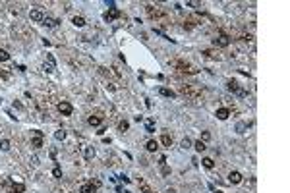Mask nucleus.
<instances>
[{
	"mask_svg": "<svg viewBox=\"0 0 290 193\" xmlns=\"http://www.w3.org/2000/svg\"><path fill=\"white\" fill-rule=\"evenodd\" d=\"M23 191H25L23 184H14L12 187H10V193H23Z\"/></svg>",
	"mask_w": 290,
	"mask_h": 193,
	"instance_id": "15",
	"label": "nucleus"
},
{
	"mask_svg": "<svg viewBox=\"0 0 290 193\" xmlns=\"http://www.w3.org/2000/svg\"><path fill=\"white\" fill-rule=\"evenodd\" d=\"M201 162H203V166H205V168H213V166H215V162H213V158H209V156H207V158H203Z\"/></svg>",
	"mask_w": 290,
	"mask_h": 193,
	"instance_id": "23",
	"label": "nucleus"
},
{
	"mask_svg": "<svg viewBox=\"0 0 290 193\" xmlns=\"http://www.w3.org/2000/svg\"><path fill=\"white\" fill-rule=\"evenodd\" d=\"M33 133H35V137H43V131H39V130H35Z\"/></svg>",
	"mask_w": 290,
	"mask_h": 193,
	"instance_id": "36",
	"label": "nucleus"
},
{
	"mask_svg": "<svg viewBox=\"0 0 290 193\" xmlns=\"http://www.w3.org/2000/svg\"><path fill=\"white\" fill-rule=\"evenodd\" d=\"M116 18H120V10H118V8H110L108 12L105 14V19H106V21H112V19H116Z\"/></svg>",
	"mask_w": 290,
	"mask_h": 193,
	"instance_id": "8",
	"label": "nucleus"
},
{
	"mask_svg": "<svg viewBox=\"0 0 290 193\" xmlns=\"http://www.w3.org/2000/svg\"><path fill=\"white\" fill-rule=\"evenodd\" d=\"M58 23H60V21L54 19V18H44V19H43V25H47V27H56Z\"/></svg>",
	"mask_w": 290,
	"mask_h": 193,
	"instance_id": "13",
	"label": "nucleus"
},
{
	"mask_svg": "<svg viewBox=\"0 0 290 193\" xmlns=\"http://www.w3.org/2000/svg\"><path fill=\"white\" fill-rule=\"evenodd\" d=\"M246 128H248V126H246V124H242V122H240V124H238V126H236V130H238V133H246Z\"/></svg>",
	"mask_w": 290,
	"mask_h": 193,
	"instance_id": "28",
	"label": "nucleus"
},
{
	"mask_svg": "<svg viewBox=\"0 0 290 193\" xmlns=\"http://www.w3.org/2000/svg\"><path fill=\"white\" fill-rule=\"evenodd\" d=\"M145 131H147V133H155V122L153 120L145 122Z\"/></svg>",
	"mask_w": 290,
	"mask_h": 193,
	"instance_id": "20",
	"label": "nucleus"
},
{
	"mask_svg": "<svg viewBox=\"0 0 290 193\" xmlns=\"http://www.w3.org/2000/svg\"><path fill=\"white\" fill-rule=\"evenodd\" d=\"M228 116H230V110H228V108H219V110H217V118H219V120H226Z\"/></svg>",
	"mask_w": 290,
	"mask_h": 193,
	"instance_id": "12",
	"label": "nucleus"
},
{
	"mask_svg": "<svg viewBox=\"0 0 290 193\" xmlns=\"http://www.w3.org/2000/svg\"><path fill=\"white\" fill-rule=\"evenodd\" d=\"M209 139H211V133H209V131H203V133H201V141L205 143V141H209Z\"/></svg>",
	"mask_w": 290,
	"mask_h": 193,
	"instance_id": "30",
	"label": "nucleus"
},
{
	"mask_svg": "<svg viewBox=\"0 0 290 193\" xmlns=\"http://www.w3.org/2000/svg\"><path fill=\"white\" fill-rule=\"evenodd\" d=\"M112 74H114L116 77H122V72L118 70V66H112Z\"/></svg>",
	"mask_w": 290,
	"mask_h": 193,
	"instance_id": "32",
	"label": "nucleus"
},
{
	"mask_svg": "<svg viewBox=\"0 0 290 193\" xmlns=\"http://www.w3.org/2000/svg\"><path fill=\"white\" fill-rule=\"evenodd\" d=\"M189 147H192V141H189L188 137H186V139H182V149H189Z\"/></svg>",
	"mask_w": 290,
	"mask_h": 193,
	"instance_id": "29",
	"label": "nucleus"
},
{
	"mask_svg": "<svg viewBox=\"0 0 290 193\" xmlns=\"http://www.w3.org/2000/svg\"><path fill=\"white\" fill-rule=\"evenodd\" d=\"M180 93L192 100H197V103H203V89L199 85H194V83H186V85H180Z\"/></svg>",
	"mask_w": 290,
	"mask_h": 193,
	"instance_id": "1",
	"label": "nucleus"
},
{
	"mask_svg": "<svg viewBox=\"0 0 290 193\" xmlns=\"http://www.w3.org/2000/svg\"><path fill=\"white\" fill-rule=\"evenodd\" d=\"M0 149H2V151H8V149H10V141H8V139H2V141H0Z\"/></svg>",
	"mask_w": 290,
	"mask_h": 193,
	"instance_id": "27",
	"label": "nucleus"
},
{
	"mask_svg": "<svg viewBox=\"0 0 290 193\" xmlns=\"http://www.w3.org/2000/svg\"><path fill=\"white\" fill-rule=\"evenodd\" d=\"M145 12H147V16L151 19H163L164 18V10L161 6H153V4H147L145 6Z\"/></svg>",
	"mask_w": 290,
	"mask_h": 193,
	"instance_id": "2",
	"label": "nucleus"
},
{
	"mask_svg": "<svg viewBox=\"0 0 290 193\" xmlns=\"http://www.w3.org/2000/svg\"><path fill=\"white\" fill-rule=\"evenodd\" d=\"M226 89L230 91V93H234V95H238V97H248V93H246V91H244L236 81H234V79H230V81H226Z\"/></svg>",
	"mask_w": 290,
	"mask_h": 193,
	"instance_id": "4",
	"label": "nucleus"
},
{
	"mask_svg": "<svg viewBox=\"0 0 290 193\" xmlns=\"http://www.w3.org/2000/svg\"><path fill=\"white\" fill-rule=\"evenodd\" d=\"M52 174H54V178H60V176H62V170H60V168L56 166V168L52 170Z\"/></svg>",
	"mask_w": 290,
	"mask_h": 193,
	"instance_id": "31",
	"label": "nucleus"
},
{
	"mask_svg": "<svg viewBox=\"0 0 290 193\" xmlns=\"http://www.w3.org/2000/svg\"><path fill=\"white\" fill-rule=\"evenodd\" d=\"M186 6H192V8H197V6H201L199 2H186Z\"/></svg>",
	"mask_w": 290,
	"mask_h": 193,
	"instance_id": "35",
	"label": "nucleus"
},
{
	"mask_svg": "<svg viewBox=\"0 0 290 193\" xmlns=\"http://www.w3.org/2000/svg\"><path fill=\"white\" fill-rule=\"evenodd\" d=\"M215 193H222V191H215Z\"/></svg>",
	"mask_w": 290,
	"mask_h": 193,
	"instance_id": "37",
	"label": "nucleus"
},
{
	"mask_svg": "<svg viewBox=\"0 0 290 193\" xmlns=\"http://www.w3.org/2000/svg\"><path fill=\"white\" fill-rule=\"evenodd\" d=\"M228 181H230V184H240V181H242V174L238 172V170H232V172L228 174Z\"/></svg>",
	"mask_w": 290,
	"mask_h": 193,
	"instance_id": "9",
	"label": "nucleus"
},
{
	"mask_svg": "<svg viewBox=\"0 0 290 193\" xmlns=\"http://www.w3.org/2000/svg\"><path fill=\"white\" fill-rule=\"evenodd\" d=\"M81 193H97V185L93 184H85V185H81Z\"/></svg>",
	"mask_w": 290,
	"mask_h": 193,
	"instance_id": "11",
	"label": "nucleus"
},
{
	"mask_svg": "<svg viewBox=\"0 0 290 193\" xmlns=\"http://www.w3.org/2000/svg\"><path fill=\"white\" fill-rule=\"evenodd\" d=\"M145 149H147L149 153H155V151H157V149H159V143H157V141H153V139H151V141H147V145H145Z\"/></svg>",
	"mask_w": 290,
	"mask_h": 193,
	"instance_id": "14",
	"label": "nucleus"
},
{
	"mask_svg": "<svg viewBox=\"0 0 290 193\" xmlns=\"http://www.w3.org/2000/svg\"><path fill=\"white\" fill-rule=\"evenodd\" d=\"M72 23H74L75 27H83V25H85V18H81V16H75V18L72 19Z\"/></svg>",
	"mask_w": 290,
	"mask_h": 193,
	"instance_id": "17",
	"label": "nucleus"
},
{
	"mask_svg": "<svg viewBox=\"0 0 290 193\" xmlns=\"http://www.w3.org/2000/svg\"><path fill=\"white\" fill-rule=\"evenodd\" d=\"M118 128H120V131H128V128H130V124H128L126 120H122V122L118 124Z\"/></svg>",
	"mask_w": 290,
	"mask_h": 193,
	"instance_id": "26",
	"label": "nucleus"
},
{
	"mask_svg": "<svg viewBox=\"0 0 290 193\" xmlns=\"http://www.w3.org/2000/svg\"><path fill=\"white\" fill-rule=\"evenodd\" d=\"M6 60H10V54L4 48H0V62H6Z\"/></svg>",
	"mask_w": 290,
	"mask_h": 193,
	"instance_id": "25",
	"label": "nucleus"
},
{
	"mask_svg": "<svg viewBox=\"0 0 290 193\" xmlns=\"http://www.w3.org/2000/svg\"><path fill=\"white\" fill-rule=\"evenodd\" d=\"M159 93H161L163 97H170V99H172V97H176L174 91H172V89H166V87H161V89H159Z\"/></svg>",
	"mask_w": 290,
	"mask_h": 193,
	"instance_id": "16",
	"label": "nucleus"
},
{
	"mask_svg": "<svg viewBox=\"0 0 290 193\" xmlns=\"http://www.w3.org/2000/svg\"><path fill=\"white\" fill-rule=\"evenodd\" d=\"M31 147H33V149H41V147H43V137H33L31 139Z\"/></svg>",
	"mask_w": 290,
	"mask_h": 193,
	"instance_id": "19",
	"label": "nucleus"
},
{
	"mask_svg": "<svg viewBox=\"0 0 290 193\" xmlns=\"http://www.w3.org/2000/svg\"><path fill=\"white\" fill-rule=\"evenodd\" d=\"M58 112H60L62 116H70L72 112H74V108H72V104H70V103L62 100V103H58Z\"/></svg>",
	"mask_w": 290,
	"mask_h": 193,
	"instance_id": "6",
	"label": "nucleus"
},
{
	"mask_svg": "<svg viewBox=\"0 0 290 193\" xmlns=\"http://www.w3.org/2000/svg\"><path fill=\"white\" fill-rule=\"evenodd\" d=\"M29 18L33 19V21H43L44 19V16H43V12H41V10H31V12H29Z\"/></svg>",
	"mask_w": 290,
	"mask_h": 193,
	"instance_id": "10",
	"label": "nucleus"
},
{
	"mask_svg": "<svg viewBox=\"0 0 290 193\" xmlns=\"http://www.w3.org/2000/svg\"><path fill=\"white\" fill-rule=\"evenodd\" d=\"M205 149H207V145H205L201 139H199V141H195V151H197V153H203Z\"/></svg>",
	"mask_w": 290,
	"mask_h": 193,
	"instance_id": "21",
	"label": "nucleus"
},
{
	"mask_svg": "<svg viewBox=\"0 0 290 193\" xmlns=\"http://www.w3.org/2000/svg\"><path fill=\"white\" fill-rule=\"evenodd\" d=\"M93 156H95V149H93V147H87V151H85V158H87V160H91Z\"/></svg>",
	"mask_w": 290,
	"mask_h": 193,
	"instance_id": "22",
	"label": "nucleus"
},
{
	"mask_svg": "<svg viewBox=\"0 0 290 193\" xmlns=\"http://www.w3.org/2000/svg\"><path fill=\"white\" fill-rule=\"evenodd\" d=\"M213 44H215V47H220V48H226L228 44H230V37H228V35H222V33H220L217 39H213Z\"/></svg>",
	"mask_w": 290,
	"mask_h": 193,
	"instance_id": "5",
	"label": "nucleus"
},
{
	"mask_svg": "<svg viewBox=\"0 0 290 193\" xmlns=\"http://www.w3.org/2000/svg\"><path fill=\"white\" fill-rule=\"evenodd\" d=\"M101 122H103L101 112H99V114H93V116H89V118H87V124H89V126H101Z\"/></svg>",
	"mask_w": 290,
	"mask_h": 193,
	"instance_id": "7",
	"label": "nucleus"
},
{
	"mask_svg": "<svg viewBox=\"0 0 290 193\" xmlns=\"http://www.w3.org/2000/svg\"><path fill=\"white\" fill-rule=\"evenodd\" d=\"M161 172H163V176H168V174H170V168L163 164V170H161Z\"/></svg>",
	"mask_w": 290,
	"mask_h": 193,
	"instance_id": "33",
	"label": "nucleus"
},
{
	"mask_svg": "<svg viewBox=\"0 0 290 193\" xmlns=\"http://www.w3.org/2000/svg\"><path fill=\"white\" fill-rule=\"evenodd\" d=\"M54 139H58V141H64V139H66V131L58 130L56 133H54Z\"/></svg>",
	"mask_w": 290,
	"mask_h": 193,
	"instance_id": "24",
	"label": "nucleus"
},
{
	"mask_svg": "<svg viewBox=\"0 0 290 193\" xmlns=\"http://www.w3.org/2000/svg\"><path fill=\"white\" fill-rule=\"evenodd\" d=\"M176 68H178V70H180L182 74H189V75H194V74H197V72H199L195 66L188 64V62H184V60H178V62H176Z\"/></svg>",
	"mask_w": 290,
	"mask_h": 193,
	"instance_id": "3",
	"label": "nucleus"
},
{
	"mask_svg": "<svg viewBox=\"0 0 290 193\" xmlns=\"http://www.w3.org/2000/svg\"><path fill=\"white\" fill-rule=\"evenodd\" d=\"M161 143H163L164 147H170V145H172V137H170L168 133H163V137H161Z\"/></svg>",
	"mask_w": 290,
	"mask_h": 193,
	"instance_id": "18",
	"label": "nucleus"
},
{
	"mask_svg": "<svg viewBox=\"0 0 290 193\" xmlns=\"http://www.w3.org/2000/svg\"><path fill=\"white\" fill-rule=\"evenodd\" d=\"M141 191H143V193H153V191H151V187H147L145 184H141Z\"/></svg>",
	"mask_w": 290,
	"mask_h": 193,
	"instance_id": "34",
	"label": "nucleus"
}]
</instances>
